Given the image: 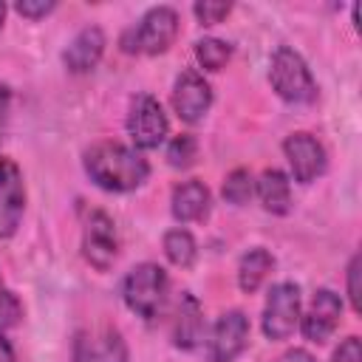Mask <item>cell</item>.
I'll list each match as a JSON object with an SVG mask.
<instances>
[{
	"label": "cell",
	"mask_w": 362,
	"mask_h": 362,
	"mask_svg": "<svg viewBox=\"0 0 362 362\" xmlns=\"http://www.w3.org/2000/svg\"><path fill=\"white\" fill-rule=\"evenodd\" d=\"M164 255L173 266H192L195 260V238L187 232V229H170L164 235Z\"/></svg>",
	"instance_id": "cell-18"
},
{
	"label": "cell",
	"mask_w": 362,
	"mask_h": 362,
	"mask_svg": "<svg viewBox=\"0 0 362 362\" xmlns=\"http://www.w3.org/2000/svg\"><path fill=\"white\" fill-rule=\"evenodd\" d=\"M204 337V311L192 294H181L175 322H173V342L184 351L195 348Z\"/></svg>",
	"instance_id": "cell-14"
},
{
	"label": "cell",
	"mask_w": 362,
	"mask_h": 362,
	"mask_svg": "<svg viewBox=\"0 0 362 362\" xmlns=\"http://www.w3.org/2000/svg\"><path fill=\"white\" fill-rule=\"evenodd\" d=\"M283 150H286V158H288L294 181L311 184L317 175H322V170H325V150H322V144L311 133H291L283 141Z\"/></svg>",
	"instance_id": "cell-10"
},
{
	"label": "cell",
	"mask_w": 362,
	"mask_h": 362,
	"mask_svg": "<svg viewBox=\"0 0 362 362\" xmlns=\"http://www.w3.org/2000/svg\"><path fill=\"white\" fill-rule=\"evenodd\" d=\"M269 79H272V88L277 90L280 99L286 102H311L317 96V85H314V76L305 65V59L294 51V48H277L274 57H272V71H269Z\"/></svg>",
	"instance_id": "cell-3"
},
{
	"label": "cell",
	"mask_w": 362,
	"mask_h": 362,
	"mask_svg": "<svg viewBox=\"0 0 362 362\" xmlns=\"http://www.w3.org/2000/svg\"><path fill=\"white\" fill-rule=\"evenodd\" d=\"M178 34V14L170 6L150 8L141 23L124 34V51H141V54H164Z\"/></svg>",
	"instance_id": "cell-4"
},
{
	"label": "cell",
	"mask_w": 362,
	"mask_h": 362,
	"mask_svg": "<svg viewBox=\"0 0 362 362\" xmlns=\"http://www.w3.org/2000/svg\"><path fill=\"white\" fill-rule=\"evenodd\" d=\"M359 266H362V257L354 255L348 263V297H351L354 311H359Z\"/></svg>",
	"instance_id": "cell-25"
},
{
	"label": "cell",
	"mask_w": 362,
	"mask_h": 362,
	"mask_svg": "<svg viewBox=\"0 0 362 362\" xmlns=\"http://www.w3.org/2000/svg\"><path fill=\"white\" fill-rule=\"evenodd\" d=\"M74 356H76V362H99V356H96L93 345L85 339V334H79V337H76V345H74Z\"/></svg>",
	"instance_id": "cell-28"
},
{
	"label": "cell",
	"mask_w": 362,
	"mask_h": 362,
	"mask_svg": "<svg viewBox=\"0 0 362 362\" xmlns=\"http://www.w3.org/2000/svg\"><path fill=\"white\" fill-rule=\"evenodd\" d=\"M280 362H317L308 351H303V348H294V351H286L283 356H280Z\"/></svg>",
	"instance_id": "cell-30"
},
{
	"label": "cell",
	"mask_w": 362,
	"mask_h": 362,
	"mask_svg": "<svg viewBox=\"0 0 362 362\" xmlns=\"http://www.w3.org/2000/svg\"><path fill=\"white\" fill-rule=\"evenodd\" d=\"M0 362H17V356H14V351H11V345H8V339L0 334Z\"/></svg>",
	"instance_id": "cell-31"
},
{
	"label": "cell",
	"mask_w": 362,
	"mask_h": 362,
	"mask_svg": "<svg viewBox=\"0 0 362 362\" xmlns=\"http://www.w3.org/2000/svg\"><path fill=\"white\" fill-rule=\"evenodd\" d=\"M212 105V88L206 85V79L198 71H184L175 79V90H173V107L184 122H198L204 119V113Z\"/></svg>",
	"instance_id": "cell-11"
},
{
	"label": "cell",
	"mask_w": 362,
	"mask_h": 362,
	"mask_svg": "<svg viewBox=\"0 0 362 362\" xmlns=\"http://www.w3.org/2000/svg\"><path fill=\"white\" fill-rule=\"evenodd\" d=\"M339 317H342V303L339 297L331 291V288H320L303 317V337L311 339V342H325L337 325H339Z\"/></svg>",
	"instance_id": "cell-12"
},
{
	"label": "cell",
	"mask_w": 362,
	"mask_h": 362,
	"mask_svg": "<svg viewBox=\"0 0 362 362\" xmlns=\"http://www.w3.org/2000/svg\"><path fill=\"white\" fill-rule=\"evenodd\" d=\"M3 17H6V6L0 3V23H3Z\"/></svg>",
	"instance_id": "cell-32"
},
{
	"label": "cell",
	"mask_w": 362,
	"mask_h": 362,
	"mask_svg": "<svg viewBox=\"0 0 362 362\" xmlns=\"http://www.w3.org/2000/svg\"><path fill=\"white\" fill-rule=\"evenodd\" d=\"M257 195L260 204L274 212V215H286L291 206V189H288V178L280 170H266L257 181Z\"/></svg>",
	"instance_id": "cell-16"
},
{
	"label": "cell",
	"mask_w": 362,
	"mask_h": 362,
	"mask_svg": "<svg viewBox=\"0 0 362 362\" xmlns=\"http://www.w3.org/2000/svg\"><path fill=\"white\" fill-rule=\"evenodd\" d=\"M102 51H105V34H102V28L88 25V28H82L71 40V45L65 48L62 59H65V68L71 74H88L102 59Z\"/></svg>",
	"instance_id": "cell-13"
},
{
	"label": "cell",
	"mask_w": 362,
	"mask_h": 362,
	"mask_svg": "<svg viewBox=\"0 0 362 362\" xmlns=\"http://www.w3.org/2000/svg\"><path fill=\"white\" fill-rule=\"evenodd\" d=\"M334 362H362V342H359V337H348V339L337 348Z\"/></svg>",
	"instance_id": "cell-26"
},
{
	"label": "cell",
	"mask_w": 362,
	"mask_h": 362,
	"mask_svg": "<svg viewBox=\"0 0 362 362\" xmlns=\"http://www.w3.org/2000/svg\"><path fill=\"white\" fill-rule=\"evenodd\" d=\"M229 57H232V45L223 40L206 37V40L195 42V59L201 62L204 71H221L229 62Z\"/></svg>",
	"instance_id": "cell-19"
},
{
	"label": "cell",
	"mask_w": 362,
	"mask_h": 362,
	"mask_svg": "<svg viewBox=\"0 0 362 362\" xmlns=\"http://www.w3.org/2000/svg\"><path fill=\"white\" fill-rule=\"evenodd\" d=\"M8 105H11V90L0 82V139H3V130H6V119H8Z\"/></svg>",
	"instance_id": "cell-29"
},
{
	"label": "cell",
	"mask_w": 362,
	"mask_h": 362,
	"mask_svg": "<svg viewBox=\"0 0 362 362\" xmlns=\"http://www.w3.org/2000/svg\"><path fill=\"white\" fill-rule=\"evenodd\" d=\"M167 286H170L167 272L158 263H139L124 277L122 294L133 314H139L141 320H153V317H158V311L167 300Z\"/></svg>",
	"instance_id": "cell-2"
},
{
	"label": "cell",
	"mask_w": 362,
	"mask_h": 362,
	"mask_svg": "<svg viewBox=\"0 0 362 362\" xmlns=\"http://www.w3.org/2000/svg\"><path fill=\"white\" fill-rule=\"evenodd\" d=\"M274 269V257L266 252V249H249L243 257H240V266H238V283L246 294L257 291L260 283L266 280V274Z\"/></svg>",
	"instance_id": "cell-17"
},
{
	"label": "cell",
	"mask_w": 362,
	"mask_h": 362,
	"mask_svg": "<svg viewBox=\"0 0 362 362\" xmlns=\"http://www.w3.org/2000/svg\"><path fill=\"white\" fill-rule=\"evenodd\" d=\"M20 317H23V305H20V300H17V297L6 288V283L0 280V331L17 325Z\"/></svg>",
	"instance_id": "cell-22"
},
{
	"label": "cell",
	"mask_w": 362,
	"mask_h": 362,
	"mask_svg": "<svg viewBox=\"0 0 362 362\" xmlns=\"http://www.w3.org/2000/svg\"><path fill=\"white\" fill-rule=\"evenodd\" d=\"M17 11L23 17L37 20V17H45L48 11H54V3L51 0H23V3H17Z\"/></svg>",
	"instance_id": "cell-27"
},
{
	"label": "cell",
	"mask_w": 362,
	"mask_h": 362,
	"mask_svg": "<svg viewBox=\"0 0 362 362\" xmlns=\"http://www.w3.org/2000/svg\"><path fill=\"white\" fill-rule=\"evenodd\" d=\"M127 133L133 139V144L139 150H153L164 141L167 136V116L158 105V99L141 93L133 99L130 105V116H127Z\"/></svg>",
	"instance_id": "cell-7"
},
{
	"label": "cell",
	"mask_w": 362,
	"mask_h": 362,
	"mask_svg": "<svg viewBox=\"0 0 362 362\" xmlns=\"http://www.w3.org/2000/svg\"><path fill=\"white\" fill-rule=\"evenodd\" d=\"M300 320V288L294 283L272 286L263 308V334L269 339H286Z\"/></svg>",
	"instance_id": "cell-5"
},
{
	"label": "cell",
	"mask_w": 362,
	"mask_h": 362,
	"mask_svg": "<svg viewBox=\"0 0 362 362\" xmlns=\"http://www.w3.org/2000/svg\"><path fill=\"white\" fill-rule=\"evenodd\" d=\"M195 156H198V141L189 136V133H181V136H175L173 141H170V147H167V161L173 164V167H189L192 161H195Z\"/></svg>",
	"instance_id": "cell-21"
},
{
	"label": "cell",
	"mask_w": 362,
	"mask_h": 362,
	"mask_svg": "<svg viewBox=\"0 0 362 362\" xmlns=\"http://www.w3.org/2000/svg\"><path fill=\"white\" fill-rule=\"evenodd\" d=\"M25 209V184L11 158H0V240L14 235Z\"/></svg>",
	"instance_id": "cell-8"
},
{
	"label": "cell",
	"mask_w": 362,
	"mask_h": 362,
	"mask_svg": "<svg viewBox=\"0 0 362 362\" xmlns=\"http://www.w3.org/2000/svg\"><path fill=\"white\" fill-rule=\"evenodd\" d=\"M249 342V320L243 311H226L218 317L212 337H209V359L212 362H232L243 354Z\"/></svg>",
	"instance_id": "cell-9"
},
{
	"label": "cell",
	"mask_w": 362,
	"mask_h": 362,
	"mask_svg": "<svg viewBox=\"0 0 362 362\" xmlns=\"http://www.w3.org/2000/svg\"><path fill=\"white\" fill-rule=\"evenodd\" d=\"M209 212V189L201 181H184L173 189V215L181 223L201 221Z\"/></svg>",
	"instance_id": "cell-15"
},
{
	"label": "cell",
	"mask_w": 362,
	"mask_h": 362,
	"mask_svg": "<svg viewBox=\"0 0 362 362\" xmlns=\"http://www.w3.org/2000/svg\"><path fill=\"white\" fill-rule=\"evenodd\" d=\"M192 11H195V17H198L204 25H215V23H221V20L232 11V3H212V0H204V3H195Z\"/></svg>",
	"instance_id": "cell-23"
},
{
	"label": "cell",
	"mask_w": 362,
	"mask_h": 362,
	"mask_svg": "<svg viewBox=\"0 0 362 362\" xmlns=\"http://www.w3.org/2000/svg\"><path fill=\"white\" fill-rule=\"evenodd\" d=\"M85 173L102 189L127 192L147 181L150 164L119 141H99L85 153Z\"/></svg>",
	"instance_id": "cell-1"
},
{
	"label": "cell",
	"mask_w": 362,
	"mask_h": 362,
	"mask_svg": "<svg viewBox=\"0 0 362 362\" xmlns=\"http://www.w3.org/2000/svg\"><path fill=\"white\" fill-rule=\"evenodd\" d=\"M255 192V181L249 175V170H232L223 181V198L235 206H243Z\"/></svg>",
	"instance_id": "cell-20"
},
{
	"label": "cell",
	"mask_w": 362,
	"mask_h": 362,
	"mask_svg": "<svg viewBox=\"0 0 362 362\" xmlns=\"http://www.w3.org/2000/svg\"><path fill=\"white\" fill-rule=\"evenodd\" d=\"M96 356H99V362H127V348H124V342L116 331H107L105 345Z\"/></svg>",
	"instance_id": "cell-24"
},
{
	"label": "cell",
	"mask_w": 362,
	"mask_h": 362,
	"mask_svg": "<svg viewBox=\"0 0 362 362\" xmlns=\"http://www.w3.org/2000/svg\"><path fill=\"white\" fill-rule=\"evenodd\" d=\"M82 255L99 272H107L113 266L119 255V238H116V223L107 212L102 209L90 212L85 232H82Z\"/></svg>",
	"instance_id": "cell-6"
}]
</instances>
